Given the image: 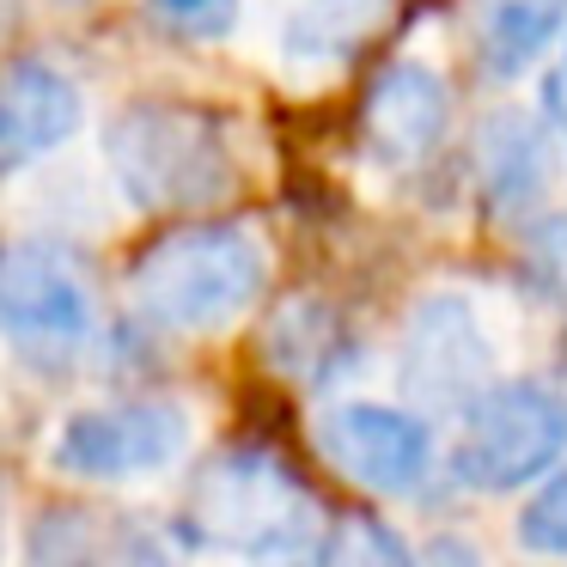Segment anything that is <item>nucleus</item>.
Returning <instances> with one entry per match:
<instances>
[{
    "mask_svg": "<svg viewBox=\"0 0 567 567\" xmlns=\"http://www.w3.org/2000/svg\"><path fill=\"white\" fill-rule=\"evenodd\" d=\"M445 123H452V92L433 68L421 62H391L367 92V141L379 159L391 165H415L427 159L445 141Z\"/></svg>",
    "mask_w": 567,
    "mask_h": 567,
    "instance_id": "10",
    "label": "nucleus"
},
{
    "mask_svg": "<svg viewBox=\"0 0 567 567\" xmlns=\"http://www.w3.org/2000/svg\"><path fill=\"white\" fill-rule=\"evenodd\" d=\"M494 336L482 323L470 293H427L409 311L396 379L421 409H457L464 415L482 391L494 384Z\"/></svg>",
    "mask_w": 567,
    "mask_h": 567,
    "instance_id": "7",
    "label": "nucleus"
},
{
    "mask_svg": "<svg viewBox=\"0 0 567 567\" xmlns=\"http://www.w3.org/2000/svg\"><path fill=\"white\" fill-rule=\"evenodd\" d=\"M13 13H19V0H0V25H13Z\"/></svg>",
    "mask_w": 567,
    "mask_h": 567,
    "instance_id": "19",
    "label": "nucleus"
},
{
    "mask_svg": "<svg viewBox=\"0 0 567 567\" xmlns=\"http://www.w3.org/2000/svg\"><path fill=\"white\" fill-rule=\"evenodd\" d=\"M184 537L257 567H306L318 555V513L269 452L233 445L189 476Z\"/></svg>",
    "mask_w": 567,
    "mask_h": 567,
    "instance_id": "2",
    "label": "nucleus"
},
{
    "mask_svg": "<svg viewBox=\"0 0 567 567\" xmlns=\"http://www.w3.org/2000/svg\"><path fill=\"white\" fill-rule=\"evenodd\" d=\"M476 43L494 80H518L561 43V0H476Z\"/></svg>",
    "mask_w": 567,
    "mask_h": 567,
    "instance_id": "11",
    "label": "nucleus"
},
{
    "mask_svg": "<svg viewBox=\"0 0 567 567\" xmlns=\"http://www.w3.org/2000/svg\"><path fill=\"white\" fill-rule=\"evenodd\" d=\"M543 116H549V123L567 135V55L549 68V74H543Z\"/></svg>",
    "mask_w": 567,
    "mask_h": 567,
    "instance_id": "17",
    "label": "nucleus"
},
{
    "mask_svg": "<svg viewBox=\"0 0 567 567\" xmlns=\"http://www.w3.org/2000/svg\"><path fill=\"white\" fill-rule=\"evenodd\" d=\"M311 440H318L323 464L342 470L354 488L391 494V501L396 494H415L433 470L427 421H421L415 409H396V403H367V396L336 403L318 415Z\"/></svg>",
    "mask_w": 567,
    "mask_h": 567,
    "instance_id": "8",
    "label": "nucleus"
},
{
    "mask_svg": "<svg viewBox=\"0 0 567 567\" xmlns=\"http://www.w3.org/2000/svg\"><path fill=\"white\" fill-rule=\"evenodd\" d=\"M0 330L31 360H74L99 336V299L55 245L0 250Z\"/></svg>",
    "mask_w": 567,
    "mask_h": 567,
    "instance_id": "6",
    "label": "nucleus"
},
{
    "mask_svg": "<svg viewBox=\"0 0 567 567\" xmlns=\"http://www.w3.org/2000/svg\"><path fill=\"white\" fill-rule=\"evenodd\" d=\"M561 38H567V0H561Z\"/></svg>",
    "mask_w": 567,
    "mask_h": 567,
    "instance_id": "20",
    "label": "nucleus"
},
{
    "mask_svg": "<svg viewBox=\"0 0 567 567\" xmlns=\"http://www.w3.org/2000/svg\"><path fill=\"white\" fill-rule=\"evenodd\" d=\"M196 440V415L177 396H123V403H92L55 427L50 470L99 488H128L177 470Z\"/></svg>",
    "mask_w": 567,
    "mask_h": 567,
    "instance_id": "5",
    "label": "nucleus"
},
{
    "mask_svg": "<svg viewBox=\"0 0 567 567\" xmlns=\"http://www.w3.org/2000/svg\"><path fill=\"white\" fill-rule=\"evenodd\" d=\"M427 567H488V555H482L470 537L445 530V537H433V543H427Z\"/></svg>",
    "mask_w": 567,
    "mask_h": 567,
    "instance_id": "16",
    "label": "nucleus"
},
{
    "mask_svg": "<svg viewBox=\"0 0 567 567\" xmlns=\"http://www.w3.org/2000/svg\"><path fill=\"white\" fill-rule=\"evenodd\" d=\"M482 177L488 196L501 208H530L549 196L555 184V159H549V135L525 116H501L494 128H482Z\"/></svg>",
    "mask_w": 567,
    "mask_h": 567,
    "instance_id": "12",
    "label": "nucleus"
},
{
    "mask_svg": "<svg viewBox=\"0 0 567 567\" xmlns=\"http://www.w3.org/2000/svg\"><path fill=\"white\" fill-rule=\"evenodd\" d=\"M153 19L172 25L177 38H196V43H220L238 31V0H147Z\"/></svg>",
    "mask_w": 567,
    "mask_h": 567,
    "instance_id": "15",
    "label": "nucleus"
},
{
    "mask_svg": "<svg viewBox=\"0 0 567 567\" xmlns=\"http://www.w3.org/2000/svg\"><path fill=\"white\" fill-rule=\"evenodd\" d=\"M269 287V250L250 226L196 220L153 238L128 269V299L172 336H220Z\"/></svg>",
    "mask_w": 567,
    "mask_h": 567,
    "instance_id": "1",
    "label": "nucleus"
},
{
    "mask_svg": "<svg viewBox=\"0 0 567 567\" xmlns=\"http://www.w3.org/2000/svg\"><path fill=\"white\" fill-rule=\"evenodd\" d=\"M318 567H415L403 549V537H396L384 518H342V525L330 530V537L318 543Z\"/></svg>",
    "mask_w": 567,
    "mask_h": 567,
    "instance_id": "13",
    "label": "nucleus"
},
{
    "mask_svg": "<svg viewBox=\"0 0 567 567\" xmlns=\"http://www.w3.org/2000/svg\"><path fill=\"white\" fill-rule=\"evenodd\" d=\"M111 172L135 208H196L233 184V159L214 116L177 104H135L111 123Z\"/></svg>",
    "mask_w": 567,
    "mask_h": 567,
    "instance_id": "4",
    "label": "nucleus"
},
{
    "mask_svg": "<svg viewBox=\"0 0 567 567\" xmlns=\"http://www.w3.org/2000/svg\"><path fill=\"white\" fill-rule=\"evenodd\" d=\"M518 549L543 555V561H567V464H555L537 482L525 506H518Z\"/></svg>",
    "mask_w": 567,
    "mask_h": 567,
    "instance_id": "14",
    "label": "nucleus"
},
{
    "mask_svg": "<svg viewBox=\"0 0 567 567\" xmlns=\"http://www.w3.org/2000/svg\"><path fill=\"white\" fill-rule=\"evenodd\" d=\"M0 567H7V488H0Z\"/></svg>",
    "mask_w": 567,
    "mask_h": 567,
    "instance_id": "18",
    "label": "nucleus"
},
{
    "mask_svg": "<svg viewBox=\"0 0 567 567\" xmlns=\"http://www.w3.org/2000/svg\"><path fill=\"white\" fill-rule=\"evenodd\" d=\"M80 123H86V99L55 62L25 55L0 68V177L25 172L62 141H74Z\"/></svg>",
    "mask_w": 567,
    "mask_h": 567,
    "instance_id": "9",
    "label": "nucleus"
},
{
    "mask_svg": "<svg viewBox=\"0 0 567 567\" xmlns=\"http://www.w3.org/2000/svg\"><path fill=\"white\" fill-rule=\"evenodd\" d=\"M567 452V396L537 379H494L464 409L452 440V476L470 494H513L543 482Z\"/></svg>",
    "mask_w": 567,
    "mask_h": 567,
    "instance_id": "3",
    "label": "nucleus"
}]
</instances>
